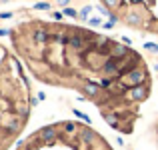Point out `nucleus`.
<instances>
[{
	"mask_svg": "<svg viewBox=\"0 0 158 150\" xmlns=\"http://www.w3.org/2000/svg\"><path fill=\"white\" fill-rule=\"evenodd\" d=\"M34 8L36 10H50V4L48 2H38V4H34Z\"/></svg>",
	"mask_w": 158,
	"mask_h": 150,
	"instance_id": "3",
	"label": "nucleus"
},
{
	"mask_svg": "<svg viewBox=\"0 0 158 150\" xmlns=\"http://www.w3.org/2000/svg\"><path fill=\"white\" fill-rule=\"evenodd\" d=\"M64 14H66V16H70V18H76L78 12L74 10V8H64Z\"/></svg>",
	"mask_w": 158,
	"mask_h": 150,
	"instance_id": "4",
	"label": "nucleus"
},
{
	"mask_svg": "<svg viewBox=\"0 0 158 150\" xmlns=\"http://www.w3.org/2000/svg\"><path fill=\"white\" fill-rule=\"evenodd\" d=\"M32 100L28 98L24 72L18 60L10 58L0 48V150L20 134L28 116Z\"/></svg>",
	"mask_w": 158,
	"mask_h": 150,
	"instance_id": "1",
	"label": "nucleus"
},
{
	"mask_svg": "<svg viewBox=\"0 0 158 150\" xmlns=\"http://www.w3.org/2000/svg\"><path fill=\"white\" fill-rule=\"evenodd\" d=\"M52 16H54V18H56V20H60V18H62V12H54Z\"/></svg>",
	"mask_w": 158,
	"mask_h": 150,
	"instance_id": "7",
	"label": "nucleus"
},
{
	"mask_svg": "<svg viewBox=\"0 0 158 150\" xmlns=\"http://www.w3.org/2000/svg\"><path fill=\"white\" fill-rule=\"evenodd\" d=\"M16 150H112L88 124L60 122L16 142Z\"/></svg>",
	"mask_w": 158,
	"mask_h": 150,
	"instance_id": "2",
	"label": "nucleus"
},
{
	"mask_svg": "<svg viewBox=\"0 0 158 150\" xmlns=\"http://www.w3.org/2000/svg\"><path fill=\"white\" fill-rule=\"evenodd\" d=\"M102 20L100 18H90V26H100Z\"/></svg>",
	"mask_w": 158,
	"mask_h": 150,
	"instance_id": "6",
	"label": "nucleus"
},
{
	"mask_svg": "<svg viewBox=\"0 0 158 150\" xmlns=\"http://www.w3.org/2000/svg\"><path fill=\"white\" fill-rule=\"evenodd\" d=\"M90 10H92V8H90V6H84V8H82V10H80V18H86V16L90 14Z\"/></svg>",
	"mask_w": 158,
	"mask_h": 150,
	"instance_id": "5",
	"label": "nucleus"
},
{
	"mask_svg": "<svg viewBox=\"0 0 158 150\" xmlns=\"http://www.w3.org/2000/svg\"><path fill=\"white\" fill-rule=\"evenodd\" d=\"M2 34H8V32L6 30H0V36H2Z\"/></svg>",
	"mask_w": 158,
	"mask_h": 150,
	"instance_id": "9",
	"label": "nucleus"
},
{
	"mask_svg": "<svg viewBox=\"0 0 158 150\" xmlns=\"http://www.w3.org/2000/svg\"><path fill=\"white\" fill-rule=\"evenodd\" d=\"M68 2H70V0H58V4H60V6H66Z\"/></svg>",
	"mask_w": 158,
	"mask_h": 150,
	"instance_id": "8",
	"label": "nucleus"
}]
</instances>
